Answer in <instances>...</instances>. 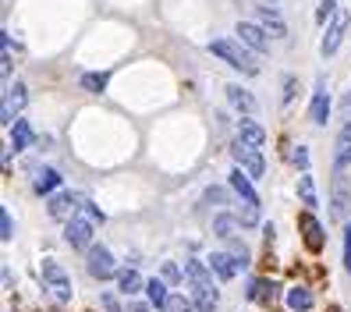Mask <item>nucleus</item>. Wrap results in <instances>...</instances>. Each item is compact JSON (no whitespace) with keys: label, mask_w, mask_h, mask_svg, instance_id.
Masks as SVG:
<instances>
[{"label":"nucleus","mask_w":351,"mask_h":312,"mask_svg":"<svg viewBox=\"0 0 351 312\" xmlns=\"http://www.w3.org/2000/svg\"><path fill=\"white\" fill-rule=\"evenodd\" d=\"M291 160L302 167V174H308V153H305V145H298V149H291Z\"/></svg>","instance_id":"obj_35"},{"label":"nucleus","mask_w":351,"mask_h":312,"mask_svg":"<svg viewBox=\"0 0 351 312\" xmlns=\"http://www.w3.org/2000/svg\"><path fill=\"white\" fill-rule=\"evenodd\" d=\"M344 107H351V93H348V96H344Z\"/></svg>","instance_id":"obj_41"},{"label":"nucleus","mask_w":351,"mask_h":312,"mask_svg":"<svg viewBox=\"0 0 351 312\" xmlns=\"http://www.w3.org/2000/svg\"><path fill=\"white\" fill-rule=\"evenodd\" d=\"M344 269L351 274V224L344 227Z\"/></svg>","instance_id":"obj_36"},{"label":"nucleus","mask_w":351,"mask_h":312,"mask_svg":"<svg viewBox=\"0 0 351 312\" xmlns=\"http://www.w3.org/2000/svg\"><path fill=\"white\" fill-rule=\"evenodd\" d=\"M287 305H291L295 312L313 309V291H308V287H291V291H287Z\"/></svg>","instance_id":"obj_24"},{"label":"nucleus","mask_w":351,"mask_h":312,"mask_svg":"<svg viewBox=\"0 0 351 312\" xmlns=\"http://www.w3.org/2000/svg\"><path fill=\"white\" fill-rule=\"evenodd\" d=\"M192 302L199 312H213L217 309V287H195L192 284Z\"/></svg>","instance_id":"obj_18"},{"label":"nucleus","mask_w":351,"mask_h":312,"mask_svg":"<svg viewBox=\"0 0 351 312\" xmlns=\"http://www.w3.org/2000/svg\"><path fill=\"white\" fill-rule=\"evenodd\" d=\"M274 295H277V284L274 280H252V287H249V298L252 302H274Z\"/></svg>","instance_id":"obj_26"},{"label":"nucleus","mask_w":351,"mask_h":312,"mask_svg":"<svg viewBox=\"0 0 351 312\" xmlns=\"http://www.w3.org/2000/svg\"><path fill=\"white\" fill-rule=\"evenodd\" d=\"M238 43H245L252 53H263L266 47H270V39H266V32H263V25H252V22H238Z\"/></svg>","instance_id":"obj_7"},{"label":"nucleus","mask_w":351,"mask_h":312,"mask_svg":"<svg viewBox=\"0 0 351 312\" xmlns=\"http://www.w3.org/2000/svg\"><path fill=\"white\" fill-rule=\"evenodd\" d=\"M295 89H298V82H295V75H287V78H284V103H291Z\"/></svg>","instance_id":"obj_37"},{"label":"nucleus","mask_w":351,"mask_h":312,"mask_svg":"<svg viewBox=\"0 0 351 312\" xmlns=\"http://www.w3.org/2000/svg\"><path fill=\"white\" fill-rule=\"evenodd\" d=\"M334 213L344 220L348 217V184H344V174L337 171V178H334Z\"/></svg>","instance_id":"obj_20"},{"label":"nucleus","mask_w":351,"mask_h":312,"mask_svg":"<svg viewBox=\"0 0 351 312\" xmlns=\"http://www.w3.org/2000/svg\"><path fill=\"white\" fill-rule=\"evenodd\" d=\"M238 139H241L245 145H252V149H263V145H266V132L259 128L256 121H249V117L238 121Z\"/></svg>","instance_id":"obj_13"},{"label":"nucleus","mask_w":351,"mask_h":312,"mask_svg":"<svg viewBox=\"0 0 351 312\" xmlns=\"http://www.w3.org/2000/svg\"><path fill=\"white\" fill-rule=\"evenodd\" d=\"M117 287L125 291V295H135V291H142L146 284H142L138 269H121V274H117Z\"/></svg>","instance_id":"obj_25"},{"label":"nucleus","mask_w":351,"mask_h":312,"mask_svg":"<svg viewBox=\"0 0 351 312\" xmlns=\"http://www.w3.org/2000/svg\"><path fill=\"white\" fill-rule=\"evenodd\" d=\"M334 11H337V0H323L319 11H316V22H326V18L334 14Z\"/></svg>","instance_id":"obj_34"},{"label":"nucleus","mask_w":351,"mask_h":312,"mask_svg":"<svg viewBox=\"0 0 351 312\" xmlns=\"http://www.w3.org/2000/svg\"><path fill=\"white\" fill-rule=\"evenodd\" d=\"M132 312H153L149 305H132Z\"/></svg>","instance_id":"obj_40"},{"label":"nucleus","mask_w":351,"mask_h":312,"mask_svg":"<svg viewBox=\"0 0 351 312\" xmlns=\"http://www.w3.org/2000/svg\"><path fill=\"white\" fill-rule=\"evenodd\" d=\"M29 145H32V128L29 121H18L11 128V149H29Z\"/></svg>","instance_id":"obj_23"},{"label":"nucleus","mask_w":351,"mask_h":312,"mask_svg":"<svg viewBox=\"0 0 351 312\" xmlns=\"http://www.w3.org/2000/svg\"><path fill=\"white\" fill-rule=\"evenodd\" d=\"M259 25H263V32H270L274 39H284L287 36V25H284L280 11L270 8V4H259Z\"/></svg>","instance_id":"obj_9"},{"label":"nucleus","mask_w":351,"mask_h":312,"mask_svg":"<svg viewBox=\"0 0 351 312\" xmlns=\"http://www.w3.org/2000/svg\"><path fill=\"white\" fill-rule=\"evenodd\" d=\"M167 312H195V302H192V298H184V295H171Z\"/></svg>","instance_id":"obj_31"},{"label":"nucleus","mask_w":351,"mask_h":312,"mask_svg":"<svg viewBox=\"0 0 351 312\" xmlns=\"http://www.w3.org/2000/svg\"><path fill=\"white\" fill-rule=\"evenodd\" d=\"M184 274L192 277V284H195V287H213V277L206 274V266H202L199 259H189V263H184Z\"/></svg>","instance_id":"obj_22"},{"label":"nucleus","mask_w":351,"mask_h":312,"mask_svg":"<svg viewBox=\"0 0 351 312\" xmlns=\"http://www.w3.org/2000/svg\"><path fill=\"white\" fill-rule=\"evenodd\" d=\"M231 189L241 195V202H245V206H256V210H259V195H256V189H252V178L245 174L241 167H234V171H231Z\"/></svg>","instance_id":"obj_10"},{"label":"nucleus","mask_w":351,"mask_h":312,"mask_svg":"<svg viewBox=\"0 0 351 312\" xmlns=\"http://www.w3.org/2000/svg\"><path fill=\"white\" fill-rule=\"evenodd\" d=\"M206 199L210 202H227V192L223 189H206Z\"/></svg>","instance_id":"obj_38"},{"label":"nucleus","mask_w":351,"mask_h":312,"mask_svg":"<svg viewBox=\"0 0 351 312\" xmlns=\"http://www.w3.org/2000/svg\"><path fill=\"white\" fill-rule=\"evenodd\" d=\"M210 53H217L220 60H227V64L238 68L241 75H256V71H259L256 53L245 47V43H234V39H213V43H210Z\"/></svg>","instance_id":"obj_1"},{"label":"nucleus","mask_w":351,"mask_h":312,"mask_svg":"<svg viewBox=\"0 0 351 312\" xmlns=\"http://www.w3.org/2000/svg\"><path fill=\"white\" fill-rule=\"evenodd\" d=\"M330 312H341V309H330Z\"/></svg>","instance_id":"obj_42"},{"label":"nucleus","mask_w":351,"mask_h":312,"mask_svg":"<svg viewBox=\"0 0 351 312\" xmlns=\"http://www.w3.org/2000/svg\"><path fill=\"white\" fill-rule=\"evenodd\" d=\"M326 114H330V96H326V89H323V78H319L316 96H313V107H308V117H313L316 124H326Z\"/></svg>","instance_id":"obj_15"},{"label":"nucleus","mask_w":351,"mask_h":312,"mask_svg":"<svg viewBox=\"0 0 351 312\" xmlns=\"http://www.w3.org/2000/svg\"><path fill=\"white\" fill-rule=\"evenodd\" d=\"M231 156H234V163L249 174V178H263L266 174V163H263V156H259V149H252V145H245L241 139L231 145Z\"/></svg>","instance_id":"obj_4"},{"label":"nucleus","mask_w":351,"mask_h":312,"mask_svg":"<svg viewBox=\"0 0 351 312\" xmlns=\"http://www.w3.org/2000/svg\"><path fill=\"white\" fill-rule=\"evenodd\" d=\"M0 238H4V241H11V238H14V220H11V213H8V210H0Z\"/></svg>","instance_id":"obj_32"},{"label":"nucleus","mask_w":351,"mask_h":312,"mask_svg":"<svg viewBox=\"0 0 351 312\" xmlns=\"http://www.w3.org/2000/svg\"><path fill=\"white\" fill-rule=\"evenodd\" d=\"M43 280H47V287L57 295V302H71V277L60 269V263H53V259H43Z\"/></svg>","instance_id":"obj_3"},{"label":"nucleus","mask_w":351,"mask_h":312,"mask_svg":"<svg viewBox=\"0 0 351 312\" xmlns=\"http://www.w3.org/2000/svg\"><path fill=\"white\" fill-rule=\"evenodd\" d=\"M57 184H60V174H57L53 167H47V171H39V174H36V181H32V189H36L39 195H50V192L57 189Z\"/></svg>","instance_id":"obj_19"},{"label":"nucleus","mask_w":351,"mask_h":312,"mask_svg":"<svg viewBox=\"0 0 351 312\" xmlns=\"http://www.w3.org/2000/svg\"><path fill=\"white\" fill-rule=\"evenodd\" d=\"M348 163H351V124L337 135V149H334V167H337V171H344Z\"/></svg>","instance_id":"obj_16"},{"label":"nucleus","mask_w":351,"mask_h":312,"mask_svg":"<svg viewBox=\"0 0 351 312\" xmlns=\"http://www.w3.org/2000/svg\"><path fill=\"white\" fill-rule=\"evenodd\" d=\"M107 82H110L107 71H89V75H82V89H86V93H103V89H107Z\"/></svg>","instance_id":"obj_28"},{"label":"nucleus","mask_w":351,"mask_h":312,"mask_svg":"<svg viewBox=\"0 0 351 312\" xmlns=\"http://www.w3.org/2000/svg\"><path fill=\"white\" fill-rule=\"evenodd\" d=\"M93 220H86V217H71L68 224H64V238H68V245H75V248H93Z\"/></svg>","instance_id":"obj_5"},{"label":"nucleus","mask_w":351,"mask_h":312,"mask_svg":"<svg viewBox=\"0 0 351 312\" xmlns=\"http://www.w3.org/2000/svg\"><path fill=\"white\" fill-rule=\"evenodd\" d=\"M210 269H217V277H220V280H231V277L238 274L234 259L227 256V252H213V256H210Z\"/></svg>","instance_id":"obj_17"},{"label":"nucleus","mask_w":351,"mask_h":312,"mask_svg":"<svg viewBox=\"0 0 351 312\" xmlns=\"http://www.w3.org/2000/svg\"><path fill=\"white\" fill-rule=\"evenodd\" d=\"M348 22H351V14H348V11H341V14H337V22L326 29L323 43H319V53H323V57H330V53H334V50L341 47V39H344V32H348Z\"/></svg>","instance_id":"obj_8"},{"label":"nucleus","mask_w":351,"mask_h":312,"mask_svg":"<svg viewBox=\"0 0 351 312\" xmlns=\"http://www.w3.org/2000/svg\"><path fill=\"white\" fill-rule=\"evenodd\" d=\"M146 295H149V302H153L156 309H160V305L167 309V302H171L167 287H163V280H156V277H153V280H146Z\"/></svg>","instance_id":"obj_27"},{"label":"nucleus","mask_w":351,"mask_h":312,"mask_svg":"<svg viewBox=\"0 0 351 312\" xmlns=\"http://www.w3.org/2000/svg\"><path fill=\"white\" fill-rule=\"evenodd\" d=\"M78 210H82V217H86V220H93V224H103V213L96 210L93 202H86V199H82V202H78Z\"/></svg>","instance_id":"obj_33"},{"label":"nucleus","mask_w":351,"mask_h":312,"mask_svg":"<svg viewBox=\"0 0 351 312\" xmlns=\"http://www.w3.org/2000/svg\"><path fill=\"white\" fill-rule=\"evenodd\" d=\"M86 266H89V274H93L96 280H107V277L114 274V256H110L103 245H93V248H89Z\"/></svg>","instance_id":"obj_6"},{"label":"nucleus","mask_w":351,"mask_h":312,"mask_svg":"<svg viewBox=\"0 0 351 312\" xmlns=\"http://www.w3.org/2000/svg\"><path fill=\"white\" fill-rule=\"evenodd\" d=\"M103 305H107L110 312H121V305H117V298H114V295H103Z\"/></svg>","instance_id":"obj_39"},{"label":"nucleus","mask_w":351,"mask_h":312,"mask_svg":"<svg viewBox=\"0 0 351 312\" xmlns=\"http://www.w3.org/2000/svg\"><path fill=\"white\" fill-rule=\"evenodd\" d=\"M227 99H231V107L241 110L245 117H252L256 114V96L249 89H241V86H227Z\"/></svg>","instance_id":"obj_14"},{"label":"nucleus","mask_w":351,"mask_h":312,"mask_svg":"<svg viewBox=\"0 0 351 312\" xmlns=\"http://www.w3.org/2000/svg\"><path fill=\"white\" fill-rule=\"evenodd\" d=\"M298 227H302V238L308 245V252H319V248H323V227H319V220L313 213H302Z\"/></svg>","instance_id":"obj_11"},{"label":"nucleus","mask_w":351,"mask_h":312,"mask_svg":"<svg viewBox=\"0 0 351 312\" xmlns=\"http://www.w3.org/2000/svg\"><path fill=\"white\" fill-rule=\"evenodd\" d=\"M298 195H302V202L308 206V210H313V206H319V202H316V189H313V174H302V178H298Z\"/></svg>","instance_id":"obj_29"},{"label":"nucleus","mask_w":351,"mask_h":312,"mask_svg":"<svg viewBox=\"0 0 351 312\" xmlns=\"http://www.w3.org/2000/svg\"><path fill=\"white\" fill-rule=\"evenodd\" d=\"M213 231H217V238H223V241H234V238H238V220L227 217V213H220V217L213 220Z\"/></svg>","instance_id":"obj_21"},{"label":"nucleus","mask_w":351,"mask_h":312,"mask_svg":"<svg viewBox=\"0 0 351 312\" xmlns=\"http://www.w3.org/2000/svg\"><path fill=\"white\" fill-rule=\"evenodd\" d=\"M227 245H231V259H234V266H238V269H245V266L252 263V256H249V248H245V245H241L238 238H234V241H227Z\"/></svg>","instance_id":"obj_30"},{"label":"nucleus","mask_w":351,"mask_h":312,"mask_svg":"<svg viewBox=\"0 0 351 312\" xmlns=\"http://www.w3.org/2000/svg\"><path fill=\"white\" fill-rule=\"evenodd\" d=\"M78 202H82V199H75L71 192H57V195L50 199V217H57V220H71L75 210H78Z\"/></svg>","instance_id":"obj_12"},{"label":"nucleus","mask_w":351,"mask_h":312,"mask_svg":"<svg viewBox=\"0 0 351 312\" xmlns=\"http://www.w3.org/2000/svg\"><path fill=\"white\" fill-rule=\"evenodd\" d=\"M29 103V89H25V82H11V86L4 89V107H0V121H4V128H14L18 114H22V107Z\"/></svg>","instance_id":"obj_2"}]
</instances>
